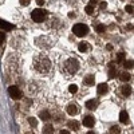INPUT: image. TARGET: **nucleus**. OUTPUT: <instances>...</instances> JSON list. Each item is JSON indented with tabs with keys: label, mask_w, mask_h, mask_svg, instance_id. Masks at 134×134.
<instances>
[{
	"label": "nucleus",
	"mask_w": 134,
	"mask_h": 134,
	"mask_svg": "<svg viewBox=\"0 0 134 134\" xmlns=\"http://www.w3.org/2000/svg\"><path fill=\"white\" fill-rule=\"evenodd\" d=\"M59 134H70V131H68V130H60Z\"/></svg>",
	"instance_id": "473e14b6"
},
{
	"label": "nucleus",
	"mask_w": 134,
	"mask_h": 134,
	"mask_svg": "<svg viewBox=\"0 0 134 134\" xmlns=\"http://www.w3.org/2000/svg\"><path fill=\"white\" fill-rule=\"evenodd\" d=\"M97 106H98V101L97 99H90V101L86 102V107L89 110H95Z\"/></svg>",
	"instance_id": "f8f14e48"
},
{
	"label": "nucleus",
	"mask_w": 134,
	"mask_h": 134,
	"mask_svg": "<svg viewBox=\"0 0 134 134\" xmlns=\"http://www.w3.org/2000/svg\"><path fill=\"white\" fill-rule=\"evenodd\" d=\"M126 11H127L129 14H131V12H133V7H131V5H126Z\"/></svg>",
	"instance_id": "c756f323"
},
{
	"label": "nucleus",
	"mask_w": 134,
	"mask_h": 134,
	"mask_svg": "<svg viewBox=\"0 0 134 134\" xmlns=\"http://www.w3.org/2000/svg\"><path fill=\"white\" fill-rule=\"evenodd\" d=\"M36 3H38L39 5H43V4H44V0H36Z\"/></svg>",
	"instance_id": "2f4dec72"
},
{
	"label": "nucleus",
	"mask_w": 134,
	"mask_h": 134,
	"mask_svg": "<svg viewBox=\"0 0 134 134\" xmlns=\"http://www.w3.org/2000/svg\"><path fill=\"white\" fill-rule=\"evenodd\" d=\"M106 5H107V4H106V3H105V2H102V3H101V4H99V7H101V8H103V9H105V8H106Z\"/></svg>",
	"instance_id": "7c9ffc66"
},
{
	"label": "nucleus",
	"mask_w": 134,
	"mask_h": 134,
	"mask_svg": "<svg viewBox=\"0 0 134 134\" xmlns=\"http://www.w3.org/2000/svg\"><path fill=\"white\" fill-rule=\"evenodd\" d=\"M63 73H65L66 77H73V75L77 74V71L79 70V62L77 59H74V58H71V59H67L65 63H63Z\"/></svg>",
	"instance_id": "f03ea898"
},
{
	"label": "nucleus",
	"mask_w": 134,
	"mask_h": 134,
	"mask_svg": "<svg viewBox=\"0 0 134 134\" xmlns=\"http://www.w3.org/2000/svg\"><path fill=\"white\" fill-rule=\"evenodd\" d=\"M110 133H111V134H119L121 130H119L118 126H111V129H110Z\"/></svg>",
	"instance_id": "b1692460"
},
{
	"label": "nucleus",
	"mask_w": 134,
	"mask_h": 134,
	"mask_svg": "<svg viewBox=\"0 0 134 134\" xmlns=\"http://www.w3.org/2000/svg\"><path fill=\"white\" fill-rule=\"evenodd\" d=\"M8 94L12 99H20L22 98V91L19 90V87H16V86H9L8 87Z\"/></svg>",
	"instance_id": "423d86ee"
},
{
	"label": "nucleus",
	"mask_w": 134,
	"mask_h": 134,
	"mask_svg": "<svg viewBox=\"0 0 134 134\" xmlns=\"http://www.w3.org/2000/svg\"><path fill=\"white\" fill-rule=\"evenodd\" d=\"M115 75H117V70L114 68V65L111 63L110 65V71H109V78H114Z\"/></svg>",
	"instance_id": "aec40b11"
},
{
	"label": "nucleus",
	"mask_w": 134,
	"mask_h": 134,
	"mask_svg": "<svg viewBox=\"0 0 134 134\" xmlns=\"http://www.w3.org/2000/svg\"><path fill=\"white\" fill-rule=\"evenodd\" d=\"M31 17H32V20H34V22H36V23L44 22V19H46V11L40 9V8L34 9V11H32V14H31Z\"/></svg>",
	"instance_id": "39448f33"
},
{
	"label": "nucleus",
	"mask_w": 134,
	"mask_h": 134,
	"mask_svg": "<svg viewBox=\"0 0 134 134\" xmlns=\"http://www.w3.org/2000/svg\"><path fill=\"white\" fill-rule=\"evenodd\" d=\"M52 133H54V127L51 125H46L43 127V134H52Z\"/></svg>",
	"instance_id": "a211bd4d"
},
{
	"label": "nucleus",
	"mask_w": 134,
	"mask_h": 134,
	"mask_svg": "<svg viewBox=\"0 0 134 134\" xmlns=\"http://www.w3.org/2000/svg\"><path fill=\"white\" fill-rule=\"evenodd\" d=\"M67 113L70 115H75L78 113V107H77V105L75 103H70L68 106H67Z\"/></svg>",
	"instance_id": "9b49d317"
},
{
	"label": "nucleus",
	"mask_w": 134,
	"mask_h": 134,
	"mask_svg": "<svg viewBox=\"0 0 134 134\" xmlns=\"http://www.w3.org/2000/svg\"><path fill=\"white\" fill-rule=\"evenodd\" d=\"M94 123H95V119H94V117H91V115H86L83 118V125L86 127H92Z\"/></svg>",
	"instance_id": "0eeeda50"
},
{
	"label": "nucleus",
	"mask_w": 134,
	"mask_h": 134,
	"mask_svg": "<svg viewBox=\"0 0 134 134\" xmlns=\"http://www.w3.org/2000/svg\"><path fill=\"white\" fill-rule=\"evenodd\" d=\"M90 4L92 5V4H95V0H90Z\"/></svg>",
	"instance_id": "c9c22d12"
},
{
	"label": "nucleus",
	"mask_w": 134,
	"mask_h": 134,
	"mask_svg": "<svg viewBox=\"0 0 134 134\" xmlns=\"http://www.w3.org/2000/svg\"><path fill=\"white\" fill-rule=\"evenodd\" d=\"M123 66H125V68L130 70V68L134 67V62L133 60H123Z\"/></svg>",
	"instance_id": "412c9836"
},
{
	"label": "nucleus",
	"mask_w": 134,
	"mask_h": 134,
	"mask_svg": "<svg viewBox=\"0 0 134 134\" xmlns=\"http://www.w3.org/2000/svg\"><path fill=\"white\" fill-rule=\"evenodd\" d=\"M67 126L70 127V129H73V130H78L79 129V123H78L77 121H68Z\"/></svg>",
	"instance_id": "f3484780"
},
{
	"label": "nucleus",
	"mask_w": 134,
	"mask_h": 134,
	"mask_svg": "<svg viewBox=\"0 0 134 134\" xmlns=\"http://www.w3.org/2000/svg\"><path fill=\"white\" fill-rule=\"evenodd\" d=\"M85 11H86V14H89V15H91L92 12H94V7H92L91 4H89V5H86V8H85Z\"/></svg>",
	"instance_id": "4be33fe9"
},
{
	"label": "nucleus",
	"mask_w": 134,
	"mask_h": 134,
	"mask_svg": "<svg viewBox=\"0 0 134 134\" xmlns=\"http://www.w3.org/2000/svg\"><path fill=\"white\" fill-rule=\"evenodd\" d=\"M73 32L77 35V36H85V35L89 34V27L83 23H78L73 27Z\"/></svg>",
	"instance_id": "20e7f679"
},
{
	"label": "nucleus",
	"mask_w": 134,
	"mask_h": 134,
	"mask_svg": "<svg viewBox=\"0 0 134 134\" xmlns=\"http://www.w3.org/2000/svg\"><path fill=\"white\" fill-rule=\"evenodd\" d=\"M107 50H113V46L111 44H107Z\"/></svg>",
	"instance_id": "f704fd0d"
},
{
	"label": "nucleus",
	"mask_w": 134,
	"mask_h": 134,
	"mask_svg": "<svg viewBox=\"0 0 134 134\" xmlns=\"http://www.w3.org/2000/svg\"><path fill=\"white\" fill-rule=\"evenodd\" d=\"M121 92H122V95H123V97H129L131 94V87L129 85H123L121 87Z\"/></svg>",
	"instance_id": "9d476101"
},
{
	"label": "nucleus",
	"mask_w": 134,
	"mask_h": 134,
	"mask_svg": "<svg viewBox=\"0 0 134 134\" xmlns=\"http://www.w3.org/2000/svg\"><path fill=\"white\" fill-rule=\"evenodd\" d=\"M34 67L40 74H48L52 68V65L44 54H38L34 58Z\"/></svg>",
	"instance_id": "f257e3e1"
},
{
	"label": "nucleus",
	"mask_w": 134,
	"mask_h": 134,
	"mask_svg": "<svg viewBox=\"0 0 134 134\" xmlns=\"http://www.w3.org/2000/svg\"><path fill=\"white\" fill-rule=\"evenodd\" d=\"M95 82V78H94V75H87V77L85 78V85L86 86H92Z\"/></svg>",
	"instance_id": "4468645a"
},
{
	"label": "nucleus",
	"mask_w": 134,
	"mask_h": 134,
	"mask_svg": "<svg viewBox=\"0 0 134 134\" xmlns=\"http://www.w3.org/2000/svg\"><path fill=\"white\" fill-rule=\"evenodd\" d=\"M123 59H125V52H118L117 54V60L118 62H123Z\"/></svg>",
	"instance_id": "a878e982"
},
{
	"label": "nucleus",
	"mask_w": 134,
	"mask_h": 134,
	"mask_svg": "<svg viewBox=\"0 0 134 134\" xmlns=\"http://www.w3.org/2000/svg\"><path fill=\"white\" fill-rule=\"evenodd\" d=\"M95 30H97V32H103L105 30H106V26H105V24H98L95 27Z\"/></svg>",
	"instance_id": "393cba45"
},
{
	"label": "nucleus",
	"mask_w": 134,
	"mask_h": 134,
	"mask_svg": "<svg viewBox=\"0 0 134 134\" xmlns=\"http://www.w3.org/2000/svg\"><path fill=\"white\" fill-rule=\"evenodd\" d=\"M28 122H30V123H31L32 126H36V125H38V121L35 119L34 117H30V118H28Z\"/></svg>",
	"instance_id": "bb28decb"
},
{
	"label": "nucleus",
	"mask_w": 134,
	"mask_h": 134,
	"mask_svg": "<svg viewBox=\"0 0 134 134\" xmlns=\"http://www.w3.org/2000/svg\"><path fill=\"white\" fill-rule=\"evenodd\" d=\"M86 134H95L94 131H89V133H86Z\"/></svg>",
	"instance_id": "e433bc0d"
},
{
	"label": "nucleus",
	"mask_w": 134,
	"mask_h": 134,
	"mask_svg": "<svg viewBox=\"0 0 134 134\" xmlns=\"http://www.w3.org/2000/svg\"><path fill=\"white\" fill-rule=\"evenodd\" d=\"M40 119H43V121H48L50 118H51V115H50V113L47 111V110H43V111H40Z\"/></svg>",
	"instance_id": "dca6fc26"
},
{
	"label": "nucleus",
	"mask_w": 134,
	"mask_h": 134,
	"mask_svg": "<svg viewBox=\"0 0 134 134\" xmlns=\"http://www.w3.org/2000/svg\"><path fill=\"white\" fill-rule=\"evenodd\" d=\"M107 90H109V86L106 83H101L99 86H98V89H97V92L99 95H103V94H106V92H107Z\"/></svg>",
	"instance_id": "1a4fd4ad"
},
{
	"label": "nucleus",
	"mask_w": 134,
	"mask_h": 134,
	"mask_svg": "<svg viewBox=\"0 0 134 134\" xmlns=\"http://www.w3.org/2000/svg\"><path fill=\"white\" fill-rule=\"evenodd\" d=\"M119 79L122 80V82H127V80L130 79V74H129V73H121Z\"/></svg>",
	"instance_id": "6ab92c4d"
},
{
	"label": "nucleus",
	"mask_w": 134,
	"mask_h": 134,
	"mask_svg": "<svg viewBox=\"0 0 134 134\" xmlns=\"http://www.w3.org/2000/svg\"><path fill=\"white\" fill-rule=\"evenodd\" d=\"M19 2H20V4H22V5H28L31 0H19Z\"/></svg>",
	"instance_id": "c85d7f7f"
},
{
	"label": "nucleus",
	"mask_w": 134,
	"mask_h": 134,
	"mask_svg": "<svg viewBox=\"0 0 134 134\" xmlns=\"http://www.w3.org/2000/svg\"><path fill=\"white\" fill-rule=\"evenodd\" d=\"M35 44H36L38 47H40V48H48V47H51V46L54 44V42H52V39L48 38V36H42V38H36Z\"/></svg>",
	"instance_id": "7ed1b4c3"
},
{
	"label": "nucleus",
	"mask_w": 134,
	"mask_h": 134,
	"mask_svg": "<svg viewBox=\"0 0 134 134\" xmlns=\"http://www.w3.org/2000/svg\"><path fill=\"white\" fill-rule=\"evenodd\" d=\"M68 91L73 92V94H74V92H77V91H78V86H77V85H70V86H68Z\"/></svg>",
	"instance_id": "5701e85b"
},
{
	"label": "nucleus",
	"mask_w": 134,
	"mask_h": 134,
	"mask_svg": "<svg viewBox=\"0 0 134 134\" xmlns=\"http://www.w3.org/2000/svg\"><path fill=\"white\" fill-rule=\"evenodd\" d=\"M68 16H70V17H74L75 14H74V12H68Z\"/></svg>",
	"instance_id": "72a5a7b5"
},
{
	"label": "nucleus",
	"mask_w": 134,
	"mask_h": 134,
	"mask_svg": "<svg viewBox=\"0 0 134 134\" xmlns=\"http://www.w3.org/2000/svg\"><path fill=\"white\" fill-rule=\"evenodd\" d=\"M0 28H2V30H8L9 31V30H14L15 26L8 23V22H4L3 19H0Z\"/></svg>",
	"instance_id": "6e6552de"
},
{
	"label": "nucleus",
	"mask_w": 134,
	"mask_h": 134,
	"mask_svg": "<svg viewBox=\"0 0 134 134\" xmlns=\"http://www.w3.org/2000/svg\"><path fill=\"white\" fill-rule=\"evenodd\" d=\"M5 40V34L4 32H0V44H3Z\"/></svg>",
	"instance_id": "cd10ccee"
},
{
	"label": "nucleus",
	"mask_w": 134,
	"mask_h": 134,
	"mask_svg": "<svg viewBox=\"0 0 134 134\" xmlns=\"http://www.w3.org/2000/svg\"><path fill=\"white\" fill-rule=\"evenodd\" d=\"M78 50L80 51V52H87L90 50V46L87 44V43H85V42H82V43H79V46H78Z\"/></svg>",
	"instance_id": "2eb2a0df"
},
{
	"label": "nucleus",
	"mask_w": 134,
	"mask_h": 134,
	"mask_svg": "<svg viewBox=\"0 0 134 134\" xmlns=\"http://www.w3.org/2000/svg\"><path fill=\"white\" fill-rule=\"evenodd\" d=\"M119 121L122 122V123H127L129 122V114H127V111H121V114H119Z\"/></svg>",
	"instance_id": "ddd939ff"
}]
</instances>
